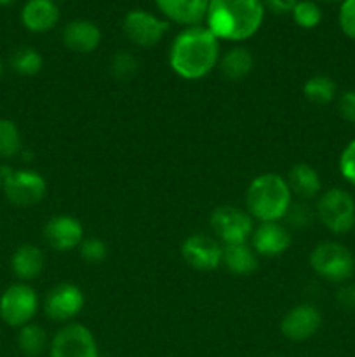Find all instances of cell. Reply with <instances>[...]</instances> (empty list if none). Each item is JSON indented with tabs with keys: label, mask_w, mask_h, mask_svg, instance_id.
I'll return each instance as SVG.
<instances>
[{
	"label": "cell",
	"mask_w": 355,
	"mask_h": 357,
	"mask_svg": "<svg viewBox=\"0 0 355 357\" xmlns=\"http://www.w3.org/2000/svg\"><path fill=\"white\" fill-rule=\"evenodd\" d=\"M218 63L219 40L204 24L184 28L171 44L169 65L181 79H202L209 75Z\"/></svg>",
	"instance_id": "cell-1"
},
{
	"label": "cell",
	"mask_w": 355,
	"mask_h": 357,
	"mask_svg": "<svg viewBox=\"0 0 355 357\" xmlns=\"http://www.w3.org/2000/svg\"><path fill=\"white\" fill-rule=\"evenodd\" d=\"M265 10L263 0H211L205 26L218 40L244 42L258 33Z\"/></svg>",
	"instance_id": "cell-2"
},
{
	"label": "cell",
	"mask_w": 355,
	"mask_h": 357,
	"mask_svg": "<svg viewBox=\"0 0 355 357\" xmlns=\"http://www.w3.org/2000/svg\"><path fill=\"white\" fill-rule=\"evenodd\" d=\"M291 202L292 194L281 174H260L246 190V211L260 223L284 220Z\"/></svg>",
	"instance_id": "cell-3"
},
{
	"label": "cell",
	"mask_w": 355,
	"mask_h": 357,
	"mask_svg": "<svg viewBox=\"0 0 355 357\" xmlns=\"http://www.w3.org/2000/svg\"><path fill=\"white\" fill-rule=\"evenodd\" d=\"M310 267L319 278L343 284L355 274V257L345 244L326 241L310 253Z\"/></svg>",
	"instance_id": "cell-4"
},
{
	"label": "cell",
	"mask_w": 355,
	"mask_h": 357,
	"mask_svg": "<svg viewBox=\"0 0 355 357\" xmlns=\"http://www.w3.org/2000/svg\"><path fill=\"white\" fill-rule=\"evenodd\" d=\"M317 220L336 236L348 234L355 227V199L343 188L322 192L315 204Z\"/></svg>",
	"instance_id": "cell-5"
},
{
	"label": "cell",
	"mask_w": 355,
	"mask_h": 357,
	"mask_svg": "<svg viewBox=\"0 0 355 357\" xmlns=\"http://www.w3.org/2000/svg\"><path fill=\"white\" fill-rule=\"evenodd\" d=\"M38 310V296L26 282L10 284L0 296V319L13 328L31 323Z\"/></svg>",
	"instance_id": "cell-6"
},
{
	"label": "cell",
	"mask_w": 355,
	"mask_h": 357,
	"mask_svg": "<svg viewBox=\"0 0 355 357\" xmlns=\"http://www.w3.org/2000/svg\"><path fill=\"white\" fill-rule=\"evenodd\" d=\"M209 223H211L212 234L216 236V239L221 241L223 246L247 243L254 230L253 216L235 206L216 208Z\"/></svg>",
	"instance_id": "cell-7"
},
{
	"label": "cell",
	"mask_w": 355,
	"mask_h": 357,
	"mask_svg": "<svg viewBox=\"0 0 355 357\" xmlns=\"http://www.w3.org/2000/svg\"><path fill=\"white\" fill-rule=\"evenodd\" d=\"M3 194L10 204L17 208H30L38 204L47 194V183L37 171L17 169L3 174Z\"/></svg>",
	"instance_id": "cell-8"
},
{
	"label": "cell",
	"mask_w": 355,
	"mask_h": 357,
	"mask_svg": "<svg viewBox=\"0 0 355 357\" xmlns=\"http://www.w3.org/2000/svg\"><path fill=\"white\" fill-rule=\"evenodd\" d=\"M51 357H100L93 331L79 323H70L58 330L49 345Z\"/></svg>",
	"instance_id": "cell-9"
},
{
	"label": "cell",
	"mask_w": 355,
	"mask_h": 357,
	"mask_svg": "<svg viewBox=\"0 0 355 357\" xmlns=\"http://www.w3.org/2000/svg\"><path fill=\"white\" fill-rule=\"evenodd\" d=\"M169 23L143 9L129 10L122 21V31L131 44L138 47H153L162 40Z\"/></svg>",
	"instance_id": "cell-10"
},
{
	"label": "cell",
	"mask_w": 355,
	"mask_h": 357,
	"mask_svg": "<svg viewBox=\"0 0 355 357\" xmlns=\"http://www.w3.org/2000/svg\"><path fill=\"white\" fill-rule=\"evenodd\" d=\"M84 293L79 286L72 282H61L49 289L44 300L45 316L56 323H66L80 314L84 309Z\"/></svg>",
	"instance_id": "cell-11"
},
{
	"label": "cell",
	"mask_w": 355,
	"mask_h": 357,
	"mask_svg": "<svg viewBox=\"0 0 355 357\" xmlns=\"http://www.w3.org/2000/svg\"><path fill=\"white\" fill-rule=\"evenodd\" d=\"M223 246L216 237L194 234L181 244V257L195 271L209 272L221 265Z\"/></svg>",
	"instance_id": "cell-12"
},
{
	"label": "cell",
	"mask_w": 355,
	"mask_h": 357,
	"mask_svg": "<svg viewBox=\"0 0 355 357\" xmlns=\"http://www.w3.org/2000/svg\"><path fill=\"white\" fill-rule=\"evenodd\" d=\"M322 326V316L310 303L292 307L281 321V331L287 340L306 342Z\"/></svg>",
	"instance_id": "cell-13"
},
{
	"label": "cell",
	"mask_w": 355,
	"mask_h": 357,
	"mask_svg": "<svg viewBox=\"0 0 355 357\" xmlns=\"http://www.w3.org/2000/svg\"><path fill=\"white\" fill-rule=\"evenodd\" d=\"M44 239L54 251H70L84 241V227L70 215L52 216L44 227Z\"/></svg>",
	"instance_id": "cell-14"
},
{
	"label": "cell",
	"mask_w": 355,
	"mask_h": 357,
	"mask_svg": "<svg viewBox=\"0 0 355 357\" xmlns=\"http://www.w3.org/2000/svg\"><path fill=\"white\" fill-rule=\"evenodd\" d=\"M251 239L253 250L261 257H278L291 246V232L281 222H261Z\"/></svg>",
	"instance_id": "cell-15"
},
{
	"label": "cell",
	"mask_w": 355,
	"mask_h": 357,
	"mask_svg": "<svg viewBox=\"0 0 355 357\" xmlns=\"http://www.w3.org/2000/svg\"><path fill=\"white\" fill-rule=\"evenodd\" d=\"M211 0H155L157 7L166 20L181 26H198L207 16Z\"/></svg>",
	"instance_id": "cell-16"
},
{
	"label": "cell",
	"mask_w": 355,
	"mask_h": 357,
	"mask_svg": "<svg viewBox=\"0 0 355 357\" xmlns=\"http://www.w3.org/2000/svg\"><path fill=\"white\" fill-rule=\"evenodd\" d=\"M21 23L31 33L51 31L59 21V7L54 0H28L21 9Z\"/></svg>",
	"instance_id": "cell-17"
},
{
	"label": "cell",
	"mask_w": 355,
	"mask_h": 357,
	"mask_svg": "<svg viewBox=\"0 0 355 357\" xmlns=\"http://www.w3.org/2000/svg\"><path fill=\"white\" fill-rule=\"evenodd\" d=\"M63 44L73 52L89 54L101 44V30L97 24L87 20H73L63 28Z\"/></svg>",
	"instance_id": "cell-18"
},
{
	"label": "cell",
	"mask_w": 355,
	"mask_h": 357,
	"mask_svg": "<svg viewBox=\"0 0 355 357\" xmlns=\"http://www.w3.org/2000/svg\"><path fill=\"white\" fill-rule=\"evenodd\" d=\"M285 181H287L291 194H294L299 201L315 199L317 195H320V190H322L320 174L310 164L305 162L294 164L289 169Z\"/></svg>",
	"instance_id": "cell-19"
},
{
	"label": "cell",
	"mask_w": 355,
	"mask_h": 357,
	"mask_svg": "<svg viewBox=\"0 0 355 357\" xmlns=\"http://www.w3.org/2000/svg\"><path fill=\"white\" fill-rule=\"evenodd\" d=\"M45 257L42 250L35 244H23L17 248L10 257V268L13 274L19 279L21 282L33 281L44 271Z\"/></svg>",
	"instance_id": "cell-20"
},
{
	"label": "cell",
	"mask_w": 355,
	"mask_h": 357,
	"mask_svg": "<svg viewBox=\"0 0 355 357\" xmlns=\"http://www.w3.org/2000/svg\"><path fill=\"white\" fill-rule=\"evenodd\" d=\"M221 265L230 274L249 275L258 268V253L247 243L223 246Z\"/></svg>",
	"instance_id": "cell-21"
},
{
	"label": "cell",
	"mask_w": 355,
	"mask_h": 357,
	"mask_svg": "<svg viewBox=\"0 0 355 357\" xmlns=\"http://www.w3.org/2000/svg\"><path fill=\"white\" fill-rule=\"evenodd\" d=\"M219 72L225 79L242 80L253 72L254 58L246 47H232L219 58Z\"/></svg>",
	"instance_id": "cell-22"
},
{
	"label": "cell",
	"mask_w": 355,
	"mask_h": 357,
	"mask_svg": "<svg viewBox=\"0 0 355 357\" xmlns=\"http://www.w3.org/2000/svg\"><path fill=\"white\" fill-rule=\"evenodd\" d=\"M49 345H51V342H49L47 331L42 326H38V324L28 323L23 328H19V333H17V347H19L23 356H42L47 351Z\"/></svg>",
	"instance_id": "cell-23"
},
{
	"label": "cell",
	"mask_w": 355,
	"mask_h": 357,
	"mask_svg": "<svg viewBox=\"0 0 355 357\" xmlns=\"http://www.w3.org/2000/svg\"><path fill=\"white\" fill-rule=\"evenodd\" d=\"M303 94L310 103L322 107V105H329L336 98L338 87L331 77L313 75L303 86Z\"/></svg>",
	"instance_id": "cell-24"
},
{
	"label": "cell",
	"mask_w": 355,
	"mask_h": 357,
	"mask_svg": "<svg viewBox=\"0 0 355 357\" xmlns=\"http://www.w3.org/2000/svg\"><path fill=\"white\" fill-rule=\"evenodd\" d=\"M10 68L17 73V75L23 77H33L37 75L42 70V65H44V59H42V54L33 47H17L16 51L10 54Z\"/></svg>",
	"instance_id": "cell-25"
},
{
	"label": "cell",
	"mask_w": 355,
	"mask_h": 357,
	"mask_svg": "<svg viewBox=\"0 0 355 357\" xmlns=\"http://www.w3.org/2000/svg\"><path fill=\"white\" fill-rule=\"evenodd\" d=\"M23 152V138L16 122L10 119H0V157L13 159Z\"/></svg>",
	"instance_id": "cell-26"
},
{
	"label": "cell",
	"mask_w": 355,
	"mask_h": 357,
	"mask_svg": "<svg viewBox=\"0 0 355 357\" xmlns=\"http://www.w3.org/2000/svg\"><path fill=\"white\" fill-rule=\"evenodd\" d=\"M317 218V213L313 206L308 204V201H296L291 202L289 206L287 213H285L284 220H285V227H291V229L296 230H303L308 229V227L313 225Z\"/></svg>",
	"instance_id": "cell-27"
},
{
	"label": "cell",
	"mask_w": 355,
	"mask_h": 357,
	"mask_svg": "<svg viewBox=\"0 0 355 357\" xmlns=\"http://www.w3.org/2000/svg\"><path fill=\"white\" fill-rule=\"evenodd\" d=\"M291 14L294 23L303 30H312L322 21V9L315 0H298Z\"/></svg>",
	"instance_id": "cell-28"
},
{
	"label": "cell",
	"mask_w": 355,
	"mask_h": 357,
	"mask_svg": "<svg viewBox=\"0 0 355 357\" xmlns=\"http://www.w3.org/2000/svg\"><path fill=\"white\" fill-rule=\"evenodd\" d=\"M110 72L118 82H127L138 72V59L127 51H117L110 61Z\"/></svg>",
	"instance_id": "cell-29"
},
{
	"label": "cell",
	"mask_w": 355,
	"mask_h": 357,
	"mask_svg": "<svg viewBox=\"0 0 355 357\" xmlns=\"http://www.w3.org/2000/svg\"><path fill=\"white\" fill-rule=\"evenodd\" d=\"M79 248L84 260L90 265L101 264L108 255L106 244L101 239H97V237H87V239H84L82 243H80Z\"/></svg>",
	"instance_id": "cell-30"
},
{
	"label": "cell",
	"mask_w": 355,
	"mask_h": 357,
	"mask_svg": "<svg viewBox=\"0 0 355 357\" xmlns=\"http://www.w3.org/2000/svg\"><path fill=\"white\" fill-rule=\"evenodd\" d=\"M338 24L340 30L348 38L355 40V0H343L338 10Z\"/></svg>",
	"instance_id": "cell-31"
},
{
	"label": "cell",
	"mask_w": 355,
	"mask_h": 357,
	"mask_svg": "<svg viewBox=\"0 0 355 357\" xmlns=\"http://www.w3.org/2000/svg\"><path fill=\"white\" fill-rule=\"evenodd\" d=\"M338 167H340V173L345 181L355 187V139H352L343 149L340 160H338Z\"/></svg>",
	"instance_id": "cell-32"
},
{
	"label": "cell",
	"mask_w": 355,
	"mask_h": 357,
	"mask_svg": "<svg viewBox=\"0 0 355 357\" xmlns=\"http://www.w3.org/2000/svg\"><path fill=\"white\" fill-rule=\"evenodd\" d=\"M338 112L348 124L355 126V89L345 91L338 100Z\"/></svg>",
	"instance_id": "cell-33"
},
{
	"label": "cell",
	"mask_w": 355,
	"mask_h": 357,
	"mask_svg": "<svg viewBox=\"0 0 355 357\" xmlns=\"http://www.w3.org/2000/svg\"><path fill=\"white\" fill-rule=\"evenodd\" d=\"M336 302L341 309L355 310V284L343 282L336 291Z\"/></svg>",
	"instance_id": "cell-34"
},
{
	"label": "cell",
	"mask_w": 355,
	"mask_h": 357,
	"mask_svg": "<svg viewBox=\"0 0 355 357\" xmlns=\"http://www.w3.org/2000/svg\"><path fill=\"white\" fill-rule=\"evenodd\" d=\"M296 2L298 0H263V6L275 14H289L294 9Z\"/></svg>",
	"instance_id": "cell-35"
},
{
	"label": "cell",
	"mask_w": 355,
	"mask_h": 357,
	"mask_svg": "<svg viewBox=\"0 0 355 357\" xmlns=\"http://www.w3.org/2000/svg\"><path fill=\"white\" fill-rule=\"evenodd\" d=\"M14 2H17V0H0V6L7 7V6H13Z\"/></svg>",
	"instance_id": "cell-36"
},
{
	"label": "cell",
	"mask_w": 355,
	"mask_h": 357,
	"mask_svg": "<svg viewBox=\"0 0 355 357\" xmlns=\"http://www.w3.org/2000/svg\"><path fill=\"white\" fill-rule=\"evenodd\" d=\"M315 2H324V3H336V2H343V0H315Z\"/></svg>",
	"instance_id": "cell-37"
},
{
	"label": "cell",
	"mask_w": 355,
	"mask_h": 357,
	"mask_svg": "<svg viewBox=\"0 0 355 357\" xmlns=\"http://www.w3.org/2000/svg\"><path fill=\"white\" fill-rule=\"evenodd\" d=\"M2 73H3V63L2 59H0V77H2Z\"/></svg>",
	"instance_id": "cell-38"
},
{
	"label": "cell",
	"mask_w": 355,
	"mask_h": 357,
	"mask_svg": "<svg viewBox=\"0 0 355 357\" xmlns=\"http://www.w3.org/2000/svg\"><path fill=\"white\" fill-rule=\"evenodd\" d=\"M3 185V176H2V173H0V187H2Z\"/></svg>",
	"instance_id": "cell-39"
}]
</instances>
